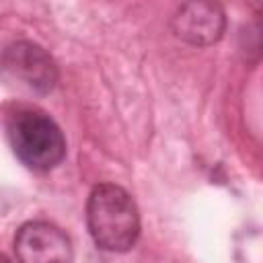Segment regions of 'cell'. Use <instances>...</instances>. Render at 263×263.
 Wrapping results in <instances>:
<instances>
[{
  "mask_svg": "<svg viewBox=\"0 0 263 263\" xmlns=\"http://www.w3.org/2000/svg\"><path fill=\"white\" fill-rule=\"evenodd\" d=\"M86 224L103 251L125 253L140 236V216L132 195L113 183L97 185L86 203Z\"/></svg>",
  "mask_w": 263,
  "mask_h": 263,
  "instance_id": "6da1fadb",
  "label": "cell"
},
{
  "mask_svg": "<svg viewBox=\"0 0 263 263\" xmlns=\"http://www.w3.org/2000/svg\"><path fill=\"white\" fill-rule=\"evenodd\" d=\"M6 136L16 158L33 171H49L66 156V140L58 123L43 111L18 107L6 117Z\"/></svg>",
  "mask_w": 263,
  "mask_h": 263,
  "instance_id": "7a4b0ae2",
  "label": "cell"
},
{
  "mask_svg": "<svg viewBox=\"0 0 263 263\" xmlns=\"http://www.w3.org/2000/svg\"><path fill=\"white\" fill-rule=\"evenodd\" d=\"M4 72L29 90L49 92L58 82L53 58L33 41H16L4 49Z\"/></svg>",
  "mask_w": 263,
  "mask_h": 263,
  "instance_id": "3957f363",
  "label": "cell"
},
{
  "mask_svg": "<svg viewBox=\"0 0 263 263\" xmlns=\"http://www.w3.org/2000/svg\"><path fill=\"white\" fill-rule=\"evenodd\" d=\"M14 253L18 263H72L74 257L68 234L43 220L27 222L18 228Z\"/></svg>",
  "mask_w": 263,
  "mask_h": 263,
  "instance_id": "277c9868",
  "label": "cell"
},
{
  "mask_svg": "<svg viewBox=\"0 0 263 263\" xmlns=\"http://www.w3.org/2000/svg\"><path fill=\"white\" fill-rule=\"evenodd\" d=\"M171 27L179 39L201 47V45H212L222 37L226 27V16L220 4L187 2L175 12Z\"/></svg>",
  "mask_w": 263,
  "mask_h": 263,
  "instance_id": "5b68a950",
  "label": "cell"
},
{
  "mask_svg": "<svg viewBox=\"0 0 263 263\" xmlns=\"http://www.w3.org/2000/svg\"><path fill=\"white\" fill-rule=\"evenodd\" d=\"M2 263H8V261H6V259H2Z\"/></svg>",
  "mask_w": 263,
  "mask_h": 263,
  "instance_id": "8992f818",
  "label": "cell"
}]
</instances>
